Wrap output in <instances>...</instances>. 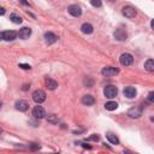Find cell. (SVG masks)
Wrapping results in <instances>:
<instances>
[{
  "label": "cell",
  "instance_id": "obj_1",
  "mask_svg": "<svg viewBox=\"0 0 154 154\" xmlns=\"http://www.w3.org/2000/svg\"><path fill=\"white\" fill-rule=\"evenodd\" d=\"M117 94H118V89H117V87H114V86H106L105 89H104V95L106 96L107 99L116 98Z\"/></svg>",
  "mask_w": 154,
  "mask_h": 154
},
{
  "label": "cell",
  "instance_id": "obj_2",
  "mask_svg": "<svg viewBox=\"0 0 154 154\" xmlns=\"http://www.w3.org/2000/svg\"><path fill=\"white\" fill-rule=\"evenodd\" d=\"M33 100L36 102V104H42L45 100H46V93L41 89H37L33 93Z\"/></svg>",
  "mask_w": 154,
  "mask_h": 154
},
{
  "label": "cell",
  "instance_id": "obj_3",
  "mask_svg": "<svg viewBox=\"0 0 154 154\" xmlns=\"http://www.w3.org/2000/svg\"><path fill=\"white\" fill-rule=\"evenodd\" d=\"M17 36H18V33H16L15 30H6V31H1V34H0V37L4 41H13Z\"/></svg>",
  "mask_w": 154,
  "mask_h": 154
},
{
  "label": "cell",
  "instance_id": "obj_4",
  "mask_svg": "<svg viewBox=\"0 0 154 154\" xmlns=\"http://www.w3.org/2000/svg\"><path fill=\"white\" fill-rule=\"evenodd\" d=\"M119 62H121L122 65L129 66V65H131L134 63V57L130 53H123L121 55V58H119Z\"/></svg>",
  "mask_w": 154,
  "mask_h": 154
},
{
  "label": "cell",
  "instance_id": "obj_5",
  "mask_svg": "<svg viewBox=\"0 0 154 154\" xmlns=\"http://www.w3.org/2000/svg\"><path fill=\"white\" fill-rule=\"evenodd\" d=\"M101 73L104 76H116V75L119 73V69L114 68V66H106L101 70Z\"/></svg>",
  "mask_w": 154,
  "mask_h": 154
},
{
  "label": "cell",
  "instance_id": "obj_6",
  "mask_svg": "<svg viewBox=\"0 0 154 154\" xmlns=\"http://www.w3.org/2000/svg\"><path fill=\"white\" fill-rule=\"evenodd\" d=\"M122 13L125 16V17H128V18H135L136 17V10H135L132 6H124L123 9H122Z\"/></svg>",
  "mask_w": 154,
  "mask_h": 154
},
{
  "label": "cell",
  "instance_id": "obj_7",
  "mask_svg": "<svg viewBox=\"0 0 154 154\" xmlns=\"http://www.w3.org/2000/svg\"><path fill=\"white\" fill-rule=\"evenodd\" d=\"M33 116L35 118L41 119V118H44L46 116V111H45V108L42 106H35L33 108Z\"/></svg>",
  "mask_w": 154,
  "mask_h": 154
},
{
  "label": "cell",
  "instance_id": "obj_8",
  "mask_svg": "<svg viewBox=\"0 0 154 154\" xmlns=\"http://www.w3.org/2000/svg\"><path fill=\"white\" fill-rule=\"evenodd\" d=\"M68 12L73 17H80L82 15V10L78 5H70L68 7Z\"/></svg>",
  "mask_w": 154,
  "mask_h": 154
},
{
  "label": "cell",
  "instance_id": "obj_9",
  "mask_svg": "<svg viewBox=\"0 0 154 154\" xmlns=\"http://www.w3.org/2000/svg\"><path fill=\"white\" fill-rule=\"evenodd\" d=\"M113 36H114L116 40H118V41H125L128 38V34L123 29H117L113 33Z\"/></svg>",
  "mask_w": 154,
  "mask_h": 154
},
{
  "label": "cell",
  "instance_id": "obj_10",
  "mask_svg": "<svg viewBox=\"0 0 154 154\" xmlns=\"http://www.w3.org/2000/svg\"><path fill=\"white\" fill-rule=\"evenodd\" d=\"M128 116L131 118H139L142 116V108L141 107H132L128 111Z\"/></svg>",
  "mask_w": 154,
  "mask_h": 154
},
{
  "label": "cell",
  "instance_id": "obj_11",
  "mask_svg": "<svg viewBox=\"0 0 154 154\" xmlns=\"http://www.w3.org/2000/svg\"><path fill=\"white\" fill-rule=\"evenodd\" d=\"M30 35H31V29L28 27H24L18 31V36H19V38H22V40H27V38L30 37Z\"/></svg>",
  "mask_w": 154,
  "mask_h": 154
},
{
  "label": "cell",
  "instance_id": "obj_12",
  "mask_svg": "<svg viewBox=\"0 0 154 154\" xmlns=\"http://www.w3.org/2000/svg\"><path fill=\"white\" fill-rule=\"evenodd\" d=\"M123 93H124V95L126 96L128 99H134L135 96H136V94H137L136 89H135L134 87H125Z\"/></svg>",
  "mask_w": 154,
  "mask_h": 154
},
{
  "label": "cell",
  "instance_id": "obj_13",
  "mask_svg": "<svg viewBox=\"0 0 154 154\" xmlns=\"http://www.w3.org/2000/svg\"><path fill=\"white\" fill-rule=\"evenodd\" d=\"M57 40H58V36H57L55 34H53V33H51V31L45 33V41H46L47 45H52V44H54Z\"/></svg>",
  "mask_w": 154,
  "mask_h": 154
},
{
  "label": "cell",
  "instance_id": "obj_14",
  "mask_svg": "<svg viewBox=\"0 0 154 154\" xmlns=\"http://www.w3.org/2000/svg\"><path fill=\"white\" fill-rule=\"evenodd\" d=\"M15 106H16V108L18 111H21V112H25L29 108V104L25 100H18V101H16Z\"/></svg>",
  "mask_w": 154,
  "mask_h": 154
},
{
  "label": "cell",
  "instance_id": "obj_15",
  "mask_svg": "<svg viewBox=\"0 0 154 154\" xmlns=\"http://www.w3.org/2000/svg\"><path fill=\"white\" fill-rule=\"evenodd\" d=\"M94 102H95V99H94V96H92V95H84L83 98H82V104L83 105H87V106H92V105H94Z\"/></svg>",
  "mask_w": 154,
  "mask_h": 154
},
{
  "label": "cell",
  "instance_id": "obj_16",
  "mask_svg": "<svg viewBox=\"0 0 154 154\" xmlns=\"http://www.w3.org/2000/svg\"><path fill=\"white\" fill-rule=\"evenodd\" d=\"M81 30L83 34H92L94 31V28L90 23H83L82 27H81Z\"/></svg>",
  "mask_w": 154,
  "mask_h": 154
},
{
  "label": "cell",
  "instance_id": "obj_17",
  "mask_svg": "<svg viewBox=\"0 0 154 154\" xmlns=\"http://www.w3.org/2000/svg\"><path fill=\"white\" fill-rule=\"evenodd\" d=\"M106 137H107V140L112 143V145H119V140H118V137L116 136L114 134H112V132H108L107 135H106Z\"/></svg>",
  "mask_w": 154,
  "mask_h": 154
},
{
  "label": "cell",
  "instance_id": "obj_18",
  "mask_svg": "<svg viewBox=\"0 0 154 154\" xmlns=\"http://www.w3.org/2000/svg\"><path fill=\"white\" fill-rule=\"evenodd\" d=\"M46 87H47L48 89H51V90H54V89L58 87V83H57V81H54V80H52V78H47V80H46Z\"/></svg>",
  "mask_w": 154,
  "mask_h": 154
},
{
  "label": "cell",
  "instance_id": "obj_19",
  "mask_svg": "<svg viewBox=\"0 0 154 154\" xmlns=\"http://www.w3.org/2000/svg\"><path fill=\"white\" fill-rule=\"evenodd\" d=\"M145 69L149 72H154V59H148L145 63Z\"/></svg>",
  "mask_w": 154,
  "mask_h": 154
},
{
  "label": "cell",
  "instance_id": "obj_20",
  "mask_svg": "<svg viewBox=\"0 0 154 154\" xmlns=\"http://www.w3.org/2000/svg\"><path fill=\"white\" fill-rule=\"evenodd\" d=\"M10 19H11V22H13V23H16V24H21L22 23V17L21 16H18V15H16V13H11L10 15Z\"/></svg>",
  "mask_w": 154,
  "mask_h": 154
},
{
  "label": "cell",
  "instance_id": "obj_21",
  "mask_svg": "<svg viewBox=\"0 0 154 154\" xmlns=\"http://www.w3.org/2000/svg\"><path fill=\"white\" fill-rule=\"evenodd\" d=\"M117 107H118V104L114 101H108L105 104V108L107 111H114V110H117Z\"/></svg>",
  "mask_w": 154,
  "mask_h": 154
},
{
  "label": "cell",
  "instance_id": "obj_22",
  "mask_svg": "<svg viewBox=\"0 0 154 154\" xmlns=\"http://www.w3.org/2000/svg\"><path fill=\"white\" fill-rule=\"evenodd\" d=\"M47 121L52 124H57L58 123V118H57V116L55 114H49L48 117H47Z\"/></svg>",
  "mask_w": 154,
  "mask_h": 154
},
{
  "label": "cell",
  "instance_id": "obj_23",
  "mask_svg": "<svg viewBox=\"0 0 154 154\" xmlns=\"http://www.w3.org/2000/svg\"><path fill=\"white\" fill-rule=\"evenodd\" d=\"M90 4H92L94 7H101V5H102L101 0H90Z\"/></svg>",
  "mask_w": 154,
  "mask_h": 154
},
{
  "label": "cell",
  "instance_id": "obj_24",
  "mask_svg": "<svg viewBox=\"0 0 154 154\" xmlns=\"http://www.w3.org/2000/svg\"><path fill=\"white\" fill-rule=\"evenodd\" d=\"M147 101H149V102L154 104V92L148 93V95H147Z\"/></svg>",
  "mask_w": 154,
  "mask_h": 154
},
{
  "label": "cell",
  "instance_id": "obj_25",
  "mask_svg": "<svg viewBox=\"0 0 154 154\" xmlns=\"http://www.w3.org/2000/svg\"><path fill=\"white\" fill-rule=\"evenodd\" d=\"M84 84H86L88 88H90V87L93 86V80L90 78V77H87V78L84 80Z\"/></svg>",
  "mask_w": 154,
  "mask_h": 154
},
{
  "label": "cell",
  "instance_id": "obj_26",
  "mask_svg": "<svg viewBox=\"0 0 154 154\" xmlns=\"http://www.w3.org/2000/svg\"><path fill=\"white\" fill-rule=\"evenodd\" d=\"M88 140H89V141H99V136L94 134V135H92V136H90Z\"/></svg>",
  "mask_w": 154,
  "mask_h": 154
},
{
  "label": "cell",
  "instance_id": "obj_27",
  "mask_svg": "<svg viewBox=\"0 0 154 154\" xmlns=\"http://www.w3.org/2000/svg\"><path fill=\"white\" fill-rule=\"evenodd\" d=\"M30 148L33 150H36V149H40V145H37V143H31L30 145Z\"/></svg>",
  "mask_w": 154,
  "mask_h": 154
},
{
  "label": "cell",
  "instance_id": "obj_28",
  "mask_svg": "<svg viewBox=\"0 0 154 154\" xmlns=\"http://www.w3.org/2000/svg\"><path fill=\"white\" fill-rule=\"evenodd\" d=\"M19 68H22V69H24V70H30V69H31V66L28 65V64H19Z\"/></svg>",
  "mask_w": 154,
  "mask_h": 154
},
{
  "label": "cell",
  "instance_id": "obj_29",
  "mask_svg": "<svg viewBox=\"0 0 154 154\" xmlns=\"http://www.w3.org/2000/svg\"><path fill=\"white\" fill-rule=\"evenodd\" d=\"M21 3H22V4H24V5H29V3H28V1H25V0H21Z\"/></svg>",
  "mask_w": 154,
  "mask_h": 154
},
{
  "label": "cell",
  "instance_id": "obj_30",
  "mask_svg": "<svg viewBox=\"0 0 154 154\" xmlns=\"http://www.w3.org/2000/svg\"><path fill=\"white\" fill-rule=\"evenodd\" d=\"M0 10H1V11H0V13H1V15H4V13H5V9H4V7H1Z\"/></svg>",
  "mask_w": 154,
  "mask_h": 154
},
{
  "label": "cell",
  "instance_id": "obj_31",
  "mask_svg": "<svg viewBox=\"0 0 154 154\" xmlns=\"http://www.w3.org/2000/svg\"><path fill=\"white\" fill-rule=\"evenodd\" d=\"M150 27H152V29H154V19H153V21L150 22Z\"/></svg>",
  "mask_w": 154,
  "mask_h": 154
},
{
  "label": "cell",
  "instance_id": "obj_32",
  "mask_svg": "<svg viewBox=\"0 0 154 154\" xmlns=\"http://www.w3.org/2000/svg\"><path fill=\"white\" fill-rule=\"evenodd\" d=\"M28 88H29V86H28V84H25V86H23V90H27Z\"/></svg>",
  "mask_w": 154,
  "mask_h": 154
},
{
  "label": "cell",
  "instance_id": "obj_33",
  "mask_svg": "<svg viewBox=\"0 0 154 154\" xmlns=\"http://www.w3.org/2000/svg\"><path fill=\"white\" fill-rule=\"evenodd\" d=\"M107 1H110V3H112V1H114V0H107Z\"/></svg>",
  "mask_w": 154,
  "mask_h": 154
}]
</instances>
